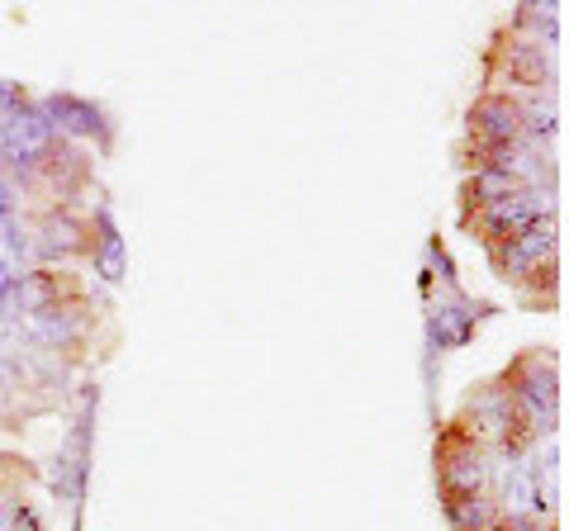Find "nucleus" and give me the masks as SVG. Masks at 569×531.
Wrapping results in <instances>:
<instances>
[{"label":"nucleus","mask_w":569,"mask_h":531,"mask_svg":"<svg viewBox=\"0 0 569 531\" xmlns=\"http://www.w3.org/2000/svg\"><path fill=\"white\" fill-rule=\"evenodd\" d=\"M437 470H441V489L447 499H460V493H485L489 480V465H485V451L466 441L460 432H447L437 441Z\"/></svg>","instance_id":"nucleus-2"},{"label":"nucleus","mask_w":569,"mask_h":531,"mask_svg":"<svg viewBox=\"0 0 569 531\" xmlns=\"http://www.w3.org/2000/svg\"><path fill=\"white\" fill-rule=\"evenodd\" d=\"M470 133L479 148H512L522 138V104L512 96H485L470 110Z\"/></svg>","instance_id":"nucleus-3"},{"label":"nucleus","mask_w":569,"mask_h":531,"mask_svg":"<svg viewBox=\"0 0 569 531\" xmlns=\"http://www.w3.org/2000/svg\"><path fill=\"white\" fill-rule=\"evenodd\" d=\"M485 313H489L485 304H470V299H460V294L451 299V304H437V309H432V328H427V332H432V347H437V351L460 347V342H466L470 332H475V323H479Z\"/></svg>","instance_id":"nucleus-4"},{"label":"nucleus","mask_w":569,"mask_h":531,"mask_svg":"<svg viewBox=\"0 0 569 531\" xmlns=\"http://www.w3.org/2000/svg\"><path fill=\"white\" fill-rule=\"evenodd\" d=\"M52 138H58V129L48 123L43 110H10L6 123H0V157L20 171H33L52 157Z\"/></svg>","instance_id":"nucleus-1"},{"label":"nucleus","mask_w":569,"mask_h":531,"mask_svg":"<svg viewBox=\"0 0 569 531\" xmlns=\"http://www.w3.org/2000/svg\"><path fill=\"white\" fill-rule=\"evenodd\" d=\"M522 186L512 181L508 171H475L470 181H466V204L475 209V214H485V209H493V204H503L508 194H518Z\"/></svg>","instance_id":"nucleus-8"},{"label":"nucleus","mask_w":569,"mask_h":531,"mask_svg":"<svg viewBox=\"0 0 569 531\" xmlns=\"http://www.w3.org/2000/svg\"><path fill=\"white\" fill-rule=\"evenodd\" d=\"M447 518L460 531H493L498 508L485 499V493H460V499H447Z\"/></svg>","instance_id":"nucleus-11"},{"label":"nucleus","mask_w":569,"mask_h":531,"mask_svg":"<svg viewBox=\"0 0 569 531\" xmlns=\"http://www.w3.org/2000/svg\"><path fill=\"white\" fill-rule=\"evenodd\" d=\"M14 304H20L29 318L58 309V275L52 271H24L20 280H14Z\"/></svg>","instance_id":"nucleus-10"},{"label":"nucleus","mask_w":569,"mask_h":531,"mask_svg":"<svg viewBox=\"0 0 569 531\" xmlns=\"http://www.w3.org/2000/svg\"><path fill=\"white\" fill-rule=\"evenodd\" d=\"M0 204H6V190H0Z\"/></svg>","instance_id":"nucleus-15"},{"label":"nucleus","mask_w":569,"mask_h":531,"mask_svg":"<svg viewBox=\"0 0 569 531\" xmlns=\"http://www.w3.org/2000/svg\"><path fill=\"white\" fill-rule=\"evenodd\" d=\"M86 455H91V413L67 437V447L58 451V470H52V489H62L71 503L81 499V484H86Z\"/></svg>","instance_id":"nucleus-5"},{"label":"nucleus","mask_w":569,"mask_h":531,"mask_svg":"<svg viewBox=\"0 0 569 531\" xmlns=\"http://www.w3.org/2000/svg\"><path fill=\"white\" fill-rule=\"evenodd\" d=\"M560 133V110L550 100L522 104V138H537V143H550Z\"/></svg>","instance_id":"nucleus-13"},{"label":"nucleus","mask_w":569,"mask_h":531,"mask_svg":"<svg viewBox=\"0 0 569 531\" xmlns=\"http://www.w3.org/2000/svg\"><path fill=\"white\" fill-rule=\"evenodd\" d=\"M33 252H39L43 261L77 257V252H86V228L77 219H67V214H52V219L39 223V233H33Z\"/></svg>","instance_id":"nucleus-6"},{"label":"nucleus","mask_w":569,"mask_h":531,"mask_svg":"<svg viewBox=\"0 0 569 531\" xmlns=\"http://www.w3.org/2000/svg\"><path fill=\"white\" fill-rule=\"evenodd\" d=\"M20 384V365H10L6 357H0V394H6V389H14Z\"/></svg>","instance_id":"nucleus-14"},{"label":"nucleus","mask_w":569,"mask_h":531,"mask_svg":"<svg viewBox=\"0 0 569 531\" xmlns=\"http://www.w3.org/2000/svg\"><path fill=\"white\" fill-rule=\"evenodd\" d=\"M43 114L52 129H71V133H100L110 138V123H104V114L96 110L91 100H77V96H52L43 104Z\"/></svg>","instance_id":"nucleus-7"},{"label":"nucleus","mask_w":569,"mask_h":531,"mask_svg":"<svg viewBox=\"0 0 569 531\" xmlns=\"http://www.w3.org/2000/svg\"><path fill=\"white\" fill-rule=\"evenodd\" d=\"M96 271L110 280H123V271H129V257H123V238H119V228L110 219V209H100V233H96Z\"/></svg>","instance_id":"nucleus-9"},{"label":"nucleus","mask_w":569,"mask_h":531,"mask_svg":"<svg viewBox=\"0 0 569 531\" xmlns=\"http://www.w3.org/2000/svg\"><path fill=\"white\" fill-rule=\"evenodd\" d=\"M508 77L518 86H546L550 67H546L541 43H508Z\"/></svg>","instance_id":"nucleus-12"}]
</instances>
